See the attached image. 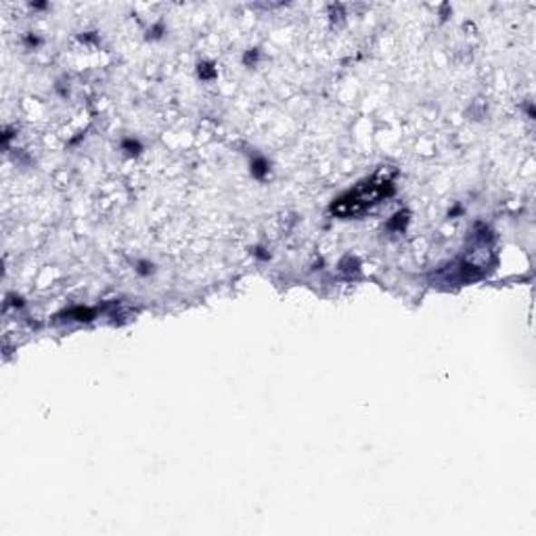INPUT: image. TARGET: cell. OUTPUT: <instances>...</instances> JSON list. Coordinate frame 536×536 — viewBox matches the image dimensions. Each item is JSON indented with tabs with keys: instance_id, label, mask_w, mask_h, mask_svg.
<instances>
[{
	"instance_id": "cell-1",
	"label": "cell",
	"mask_w": 536,
	"mask_h": 536,
	"mask_svg": "<svg viewBox=\"0 0 536 536\" xmlns=\"http://www.w3.org/2000/svg\"><path fill=\"white\" fill-rule=\"evenodd\" d=\"M390 187L388 180H371L367 185L358 187L355 193H350L348 198L339 200V203L334 206V212L342 214V216H350V214H358L363 212L365 208H369L371 203H375L379 198H384L385 195V189Z\"/></svg>"
}]
</instances>
